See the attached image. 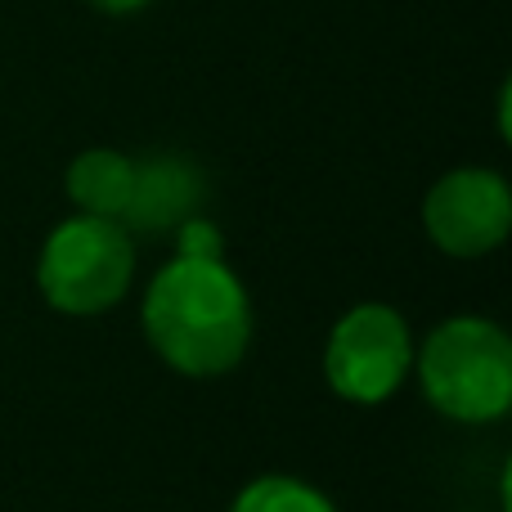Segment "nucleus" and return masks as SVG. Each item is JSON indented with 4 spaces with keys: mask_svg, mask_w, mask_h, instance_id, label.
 Wrapping results in <instances>:
<instances>
[{
    "mask_svg": "<svg viewBox=\"0 0 512 512\" xmlns=\"http://www.w3.org/2000/svg\"><path fill=\"white\" fill-rule=\"evenodd\" d=\"M149 346L185 378H225L252 346V301L225 261L176 256L153 274L140 306Z\"/></svg>",
    "mask_w": 512,
    "mask_h": 512,
    "instance_id": "obj_1",
    "label": "nucleus"
},
{
    "mask_svg": "<svg viewBox=\"0 0 512 512\" xmlns=\"http://www.w3.org/2000/svg\"><path fill=\"white\" fill-rule=\"evenodd\" d=\"M418 387L450 423H499L512 405V342L481 315H454L418 351Z\"/></svg>",
    "mask_w": 512,
    "mask_h": 512,
    "instance_id": "obj_2",
    "label": "nucleus"
},
{
    "mask_svg": "<svg viewBox=\"0 0 512 512\" xmlns=\"http://www.w3.org/2000/svg\"><path fill=\"white\" fill-rule=\"evenodd\" d=\"M135 274V243L108 216H68L54 225L36 261V288L59 315H104L126 297Z\"/></svg>",
    "mask_w": 512,
    "mask_h": 512,
    "instance_id": "obj_3",
    "label": "nucleus"
},
{
    "mask_svg": "<svg viewBox=\"0 0 512 512\" xmlns=\"http://www.w3.org/2000/svg\"><path fill=\"white\" fill-rule=\"evenodd\" d=\"M414 364L409 319L387 301H360L333 324L324 346V378L351 405H382L400 391Z\"/></svg>",
    "mask_w": 512,
    "mask_h": 512,
    "instance_id": "obj_4",
    "label": "nucleus"
},
{
    "mask_svg": "<svg viewBox=\"0 0 512 512\" xmlns=\"http://www.w3.org/2000/svg\"><path fill=\"white\" fill-rule=\"evenodd\" d=\"M427 239L445 256H486L512 230V189L490 167H459L441 176L423 198Z\"/></svg>",
    "mask_w": 512,
    "mask_h": 512,
    "instance_id": "obj_5",
    "label": "nucleus"
},
{
    "mask_svg": "<svg viewBox=\"0 0 512 512\" xmlns=\"http://www.w3.org/2000/svg\"><path fill=\"white\" fill-rule=\"evenodd\" d=\"M207 203V176L185 153H149L135 162L131 203L122 212L126 234H176Z\"/></svg>",
    "mask_w": 512,
    "mask_h": 512,
    "instance_id": "obj_6",
    "label": "nucleus"
},
{
    "mask_svg": "<svg viewBox=\"0 0 512 512\" xmlns=\"http://www.w3.org/2000/svg\"><path fill=\"white\" fill-rule=\"evenodd\" d=\"M63 185H68V198L86 216L122 221L126 203H131V185H135V158H126L117 149H86L68 162Z\"/></svg>",
    "mask_w": 512,
    "mask_h": 512,
    "instance_id": "obj_7",
    "label": "nucleus"
},
{
    "mask_svg": "<svg viewBox=\"0 0 512 512\" xmlns=\"http://www.w3.org/2000/svg\"><path fill=\"white\" fill-rule=\"evenodd\" d=\"M230 512H337V504L310 481L288 477V472H265L234 495Z\"/></svg>",
    "mask_w": 512,
    "mask_h": 512,
    "instance_id": "obj_8",
    "label": "nucleus"
},
{
    "mask_svg": "<svg viewBox=\"0 0 512 512\" xmlns=\"http://www.w3.org/2000/svg\"><path fill=\"white\" fill-rule=\"evenodd\" d=\"M176 256H194V261H225V239L207 216H189L176 225Z\"/></svg>",
    "mask_w": 512,
    "mask_h": 512,
    "instance_id": "obj_9",
    "label": "nucleus"
},
{
    "mask_svg": "<svg viewBox=\"0 0 512 512\" xmlns=\"http://www.w3.org/2000/svg\"><path fill=\"white\" fill-rule=\"evenodd\" d=\"M95 9H104V14H135V9H144L149 0H90Z\"/></svg>",
    "mask_w": 512,
    "mask_h": 512,
    "instance_id": "obj_10",
    "label": "nucleus"
}]
</instances>
